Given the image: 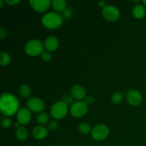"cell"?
<instances>
[{"label":"cell","instance_id":"1","mask_svg":"<svg viewBox=\"0 0 146 146\" xmlns=\"http://www.w3.org/2000/svg\"><path fill=\"white\" fill-rule=\"evenodd\" d=\"M19 108V102L15 96L8 93L1 94L0 97V110L3 115L11 116L17 112Z\"/></svg>","mask_w":146,"mask_h":146},{"label":"cell","instance_id":"2","mask_svg":"<svg viewBox=\"0 0 146 146\" xmlns=\"http://www.w3.org/2000/svg\"><path fill=\"white\" fill-rule=\"evenodd\" d=\"M63 18L57 12H48L42 18V24L46 28L49 29H56L61 26Z\"/></svg>","mask_w":146,"mask_h":146},{"label":"cell","instance_id":"3","mask_svg":"<svg viewBox=\"0 0 146 146\" xmlns=\"http://www.w3.org/2000/svg\"><path fill=\"white\" fill-rule=\"evenodd\" d=\"M44 47L42 43L38 39H32L26 44L25 51L28 55L36 56L44 52Z\"/></svg>","mask_w":146,"mask_h":146},{"label":"cell","instance_id":"4","mask_svg":"<svg viewBox=\"0 0 146 146\" xmlns=\"http://www.w3.org/2000/svg\"><path fill=\"white\" fill-rule=\"evenodd\" d=\"M51 115L56 119H61L68 113V105L63 101L55 103L50 110Z\"/></svg>","mask_w":146,"mask_h":146},{"label":"cell","instance_id":"5","mask_svg":"<svg viewBox=\"0 0 146 146\" xmlns=\"http://www.w3.org/2000/svg\"><path fill=\"white\" fill-rule=\"evenodd\" d=\"M88 111V105L85 101H77L74 103L70 108L71 114L75 118H81L86 114Z\"/></svg>","mask_w":146,"mask_h":146},{"label":"cell","instance_id":"6","mask_svg":"<svg viewBox=\"0 0 146 146\" xmlns=\"http://www.w3.org/2000/svg\"><path fill=\"white\" fill-rule=\"evenodd\" d=\"M109 135V128L104 124H100L94 127L91 131L93 138L97 141L106 139Z\"/></svg>","mask_w":146,"mask_h":146},{"label":"cell","instance_id":"7","mask_svg":"<svg viewBox=\"0 0 146 146\" xmlns=\"http://www.w3.org/2000/svg\"><path fill=\"white\" fill-rule=\"evenodd\" d=\"M102 14L106 19L110 21H114L120 17V11L118 9L113 5H106L103 9Z\"/></svg>","mask_w":146,"mask_h":146},{"label":"cell","instance_id":"8","mask_svg":"<svg viewBox=\"0 0 146 146\" xmlns=\"http://www.w3.org/2000/svg\"><path fill=\"white\" fill-rule=\"evenodd\" d=\"M27 107L30 111L35 113H40L44 111L45 105L42 100L36 97H31L27 101Z\"/></svg>","mask_w":146,"mask_h":146},{"label":"cell","instance_id":"9","mask_svg":"<svg viewBox=\"0 0 146 146\" xmlns=\"http://www.w3.org/2000/svg\"><path fill=\"white\" fill-rule=\"evenodd\" d=\"M31 113L28 108H23L19 110L17 112V121L18 123H15V127L18 128L19 127L20 124L22 125H26L29 123L31 121Z\"/></svg>","mask_w":146,"mask_h":146},{"label":"cell","instance_id":"10","mask_svg":"<svg viewBox=\"0 0 146 146\" xmlns=\"http://www.w3.org/2000/svg\"><path fill=\"white\" fill-rule=\"evenodd\" d=\"M30 4L36 11L42 13L46 11L51 5L50 0H31Z\"/></svg>","mask_w":146,"mask_h":146},{"label":"cell","instance_id":"11","mask_svg":"<svg viewBox=\"0 0 146 146\" xmlns=\"http://www.w3.org/2000/svg\"><path fill=\"white\" fill-rule=\"evenodd\" d=\"M126 97L129 104L133 106H137L142 101V96L137 90H130L127 94Z\"/></svg>","mask_w":146,"mask_h":146},{"label":"cell","instance_id":"12","mask_svg":"<svg viewBox=\"0 0 146 146\" xmlns=\"http://www.w3.org/2000/svg\"><path fill=\"white\" fill-rule=\"evenodd\" d=\"M32 135L36 139L43 140L48 135V131L42 125H37L32 130Z\"/></svg>","mask_w":146,"mask_h":146},{"label":"cell","instance_id":"13","mask_svg":"<svg viewBox=\"0 0 146 146\" xmlns=\"http://www.w3.org/2000/svg\"><path fill=\"white\" fill-rule=\"evenodd\" d=\"M58 40L55 36H48L44 42V47L48 51H54L58 48Z\"/></svg>","mask_w":146,"mask_h":146},{"label":"cell","instance_id":"14","mask_svg":"<svg viewBox=\"0 0 146 146\" xmlns=\"http://www.w3.org/2000/svg\"><path fill=\"white\" fill-rule=\"evenodd\" d=\"M72 97L77 100H82L86 96V90L80 85H75L71 89Z\"/></svg>","mask_w":146,"mask_h":146},{"label":"cell","instance_id":"15","mask_svg":"<svg viewBox=\"0 0 146 146\" xmlns=\"http://www.w3.org/2000/svg\"><path fill=\"white\" fill-rule=\"evenodd\" d=\"M146 12V9L143 5L141 4H137L133 9V15L134 16L135 19H142L144 17Z\"/></svg>","mask_w":146,"mask_h":146},{"label":"cell","instance_id":"16","mask_svg":"<svg viewBox=\"0 0 146 146\" xmlns=\"http://www.w3.org/2000/svg\"><path fill=\"white\" fill-rule=\"evenodd\" d=\"M51 3L54 9L57 12H62L65 11L66 2L64 0H53Z\"/></svg>","mask_w":146,"mask_h":146},{"label":"cell","instance_id":"17","mask_svg":"<svg viewBox=\"0 0 146 146\" xmlns=\"http://www.w3.org/2000/svg\"><path fill=\"white\" fill-rule=\"evenodd\" d=\"M28 136V132L25 127L19 126L16 131V138L20 141H25Z\"/></svg>","mask_w":146,"mask_h":146},{"label":"cell","instance_id":"18","mask_svg":"<svg viewBox=\"0 0 146 146\" xmlns=\"http://www.w3.org/2000/svg\"><path fill=\"white\" fill-rule=\"evenodd\" d=\"M19 94L22 98H28L31 94V88L27 84H23L19 88Z\"/></svg>","mask_w":146,"mask_h":146},{"label":"cell","instance_id":"19","mask_svg":"<svg viewBox=\"0 0 146 146\" xmlns=\"http://www.w3.org/2000/svg\"><path fill=\"white\" fill-rule=\"evenodd\" d=\"M11 61V57L7 52L1 51L0 54V64L1 66H7Z\"/></svg>","mask_w":146,"mask_h":146},{"label":"cell","instance_id":"20","mask_svg":"<svg viewBox=\"0 0 146 146\" xmlns=\"http://www.w3.org/2000/svg\"><path fill=\"white\" fill-rule=\"evenodd\" d=\"M124 96L122 92H115L111 96V102L113 104H118L123 100Z\"/></svg>","mask_w":146,"mask_h":146},{"label":"cell","instance_id":"21","mask_svg":"<svg viewBox=\"0 0 146 146\" xmlns=\"http://www.w3.org/2000/svg\"><path fill=\"white\" fill-rule=\"evenodd\" d=\"M48 119H49V116H48V113H41L37 117V123L39 125H44L48 122Z\"/></svg>","mask_w":146,"mask_h":146},{"label":"cell","instance_id":"22","mask_svg":"<svg viewBox=\"0 0 146 146\" xmlns=\"http://www.w3.org/2000/svg\"><path fill=\"white\" fill-rule=\"evenodd\" d=\"M78 130L81 133L87 134L91 131V127H90L89 124L86 123H82L78 125Z\"/></svg>","mask_w":146,"mask_h":146},{"label":"cell","instance_id":"23","mask_svg":"<svg viewBox=\"0 0 146 146\" xmlns=\"http://www.w3.org/2000/svg\"><path fill=\"white\" fill-rule=\"evenodd\" d=\"M58 123L56 121H51V122H49L48 125V128L51 131H54L58 128Z\"/></svg>","mask_w":146,"mask_h":146},{"label":"cell","instance_id":"24","mask_svg":"<svg viewBox=\"0 0 146 146\" xmlns=\"http://www.w3.org/2000/svg\"><path fill=\"white\" fill-rule=\"evenodd\" d=\"M11 123H12V122H11V121L9 118H3L2 121H1V125H2V126L5 128H9L11 125Z\"/></svg>","mask_w":146,"mask_h":146},{"label":"cell","instance_id":"25","mask_svg":"<svg viewBox=\"0 0 146 146\" xmlns=\"http://www.w3.org/2000/svg\"><path fill=\"white\" fill-rule=\"evenodd\" d=\"M41 58L44 61H46V62H48V61H49L51 59V54L49 52H48V51H44L42 53V54H41Z\"/></svg>","mask_w":146,"mask_h":146},{"label":"cell","instance_id":"26","mask_svg":"<svg viewBox=\"0 0 146 146\" xmlns=\"http://www.w3.org/2000/svg\"><path fill=\"white\" fill-rule=\"evenodd\" d=\"M64 102H65L67 105H69V104H71L72 103H74V98L73 97L70 96H66L64 98Z\"/></svg>","mask_w":146,"mask_h":146},{"label":"cell","instance_id":"27","mask_svg":"<svg viewBox=\"0 0 146 146\" xmlns=\"http://www.w3.org/2000/svg\"><path fill=\"white\" fill-rule=\"evenodd\" d=\"M94 102V98L92 96H88L86 98L85 103L87 105H91L93 104V103Z\"/></svg>","mask_w":146,"mask_h":146},{"label":"cell","instance_id":"28","mask_svg":"<svg viewBox=\"0 0 146 146\" xmlns=\"http://www.w3.org/2000/svg\"><path fill=\"white\" fill-rule=\"evenodd\" d=\"M7 35V31H6L3 27H1V28H0V38H1V39H4V38H6Z\"/></svg>","mask_w":146,"mask_h":146},{"label":"cell","instance_id":"29","mask_svg":"<svg viewBox=\"0 0 146 146\" xmlns=\"http://www.w3.org/2000/svg\"><path fill=\"white\" fill-rule=\"evenodd\" d=\"M20 2V0H7L6 3L9 6H14L16 4H18Z\"/></svg>","mask_w":146,"mask_h":146},{"label":"cell","instance_id":"30","mask_svg":"<svg viewBox=\"0 0 146 146\" xmlns=\"http://www.w3.org/2000/svg\"><path fill=\"white\" fill-rule=\"evenodd\" d=\"M64 16H65L66 18H70L71 17V11L67 10V11H64Z\"/></svg>","mask_w":146,"mask_h":146},{"label":"cell","instance_id":"31","mask_svg":"<svg viewBox=\"0 0 146 146\" xmlns=\"http://www.w3.org/2000/svg\"><path fill=\"white\" fill-rule=\"evenodd\" d=\"M98 6H99L101 8H103V9H104L106 7V2L104 1H100L99 2H98Z\"/></svg>","mask_w":146,"mask_h":146},{"label":"cell","instance_id":"32","mask_svg":"<svg viewBox=\"0 0 146 146\" xmlns=\"http://www.w3.org/2000/svg\"><path fill=\"white\" fill-rule=\"evenodd\" d=\"M0 4H1V6H0V7H2V5H3V1H2V0H0Z\"/></svg>","mask_w":146,"mask_h":146},{"label":"cell","instance_id":"33","mask_svg":"<svg viewBox=\"0 0 146 146\" xmlns=\"http://www.w3.org/2000/svg\"><path fill=\"white\" fill-rule=\"evenodd\" d=\"M143 3H144V4H145V5H146V0H144Z\"/></svg>","mask_w":146,"mask_h":146}]
</instances>
